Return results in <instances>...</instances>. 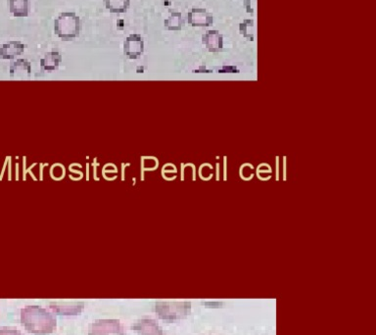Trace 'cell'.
<instances>
[{"label":"cell","instance_id":"cell-1","mask_svg":"<svg viewBox=\"0 0 376 335\" xmlns=\"http://www.w3.org/2000/svg\"><path fill=\"white\" fill-rule=\"evenodd\" d=\"M21 323L30 334H51L57 327V319L40 305H27L21 310Z\"/></svg>","mask_w":376,"mask_h":335},{"label":"cell","instance_id":"cell-2","mask_svg":"<svg viewBox=\"0 0 376 335\" xmlns=\"http://www.w3.org/2000/svg\"><path fill=\"white\" fill-rule=\"evenodd\" d=\"M81 18L75 12L59 14L54 20V31L55 36L62 41H73L81 36Z\"/></svg>","mask_w":376,"mask_h":335},{"label":"cell","instance_id":"cell-3","mask_svg":"<svg viewBox=\"0 0 376 335\" xmlns=\"http://www.w3.org/2000/svg\"><path fill=\"white\" fill-rule=\"evenodd\" d=\"M155 312L160 320L167 323L185 320L191 313V303L189 301H157Z\"/></svg>","mask_w":376,"mask_h":335},{"label":"cell","instance_id":"cell-4","mask_svg":"<svg viewBox=\"0 0 376 335\" xmlns=\"http://www.w3.org/2000/svg\"><path fill=\"white\" fill-rule=\"evenodd\" d=\"M89 335H126L119 320H97L91 323Z\"/></svg>","mask_w":376,"mask_h":335},{"label":"cell","instance_id":"cell-5","mask_svg":"<svg viewBox=\"0 0 376 335\" xmlns=\"http://www.w3.org/2000/svg\"><path fill=\"white\" fill-rule=\"evenodd\" d=\"M49 308L58 316H79L84 309V302L78 300H64V301H52Z\"/></svg>","mask_w":376,"mask_h":335},{"label":"cell","instance_id":"cell-6","mask_svg":"<svg viewBox=\"0 0 376 335\" xmlns=\"http://www.w3.org/2000/svg\"><path fill=\"white\" fill-rule=\"evenodd\" d=\"M144 49H145V45H144V40L141 34H130L124 41V54L128 59L135 60V59L141 58L142 54H144Z\"/></svg>","mask_w":376,"mask_h":335},{"label":"cell","instance_id":"cell-7","mask_svg":"<svg viewBox=\"0 0 376 335\" xmlns=\"http://www.w3.org/2000/svg\"><path fill=\"white\" fill-rule=\"evenodd\" d=\"M185 21L188 25L195 27H208L214 24V17L206 9L194 7L187 13Z\"/></svg>","mask_w":376,"mask_h":335},{"label":"cell","instance_id":"cell-8","mask_svg":"<svg viewBox=\"0 0 376 335\" xmlns=\"http://www.w3.org/2000/svg\"><path fill=\"white\" fill-rule=\"evenodd\" d=\"M132 330L139 335H165L159 323L153 319H141L132 325Z\"/></svg>","mask_w":376,"mask_h":335},{"label":"cell","instance_id":"cell-9","mask_svg":"<svg viewBox=\"0 0 376 335\" xmlns=\"http://www.w3.org/2000/svg\"><path fill=\"white\" fill-rule=\"evenodd\" d=\"M27 45L21 43V41H9L0 47V58L4 59V60H12L16 57L24 54Z\"/></svg>","mask_w":376,"mask_h":335},{"label":"cell","instance_id":"cell-10","mask_svg":"<svg viewBox=\"0 0 376 335\" xmlns=\"http://www.w3.org/2000/svg\"><path fill=\"white\" fill-rule=\"evenodd\" d=\"M202 43L210 52H220L224 48V36L217 30L208 31L202 36Z\"/></svg>","mask_w":376,"mask_h":335},{"label":"cell","instance_id":"cell-11","mask_svg":"<svg viewBox=\"0 0 376 335\" xmlns=\"http://www.w3.org/2000/svg\"><path fill=\"white\" fill-rule=\"evenodd\" d=\"M62 55L58 51L47 52L43 58L40 59V67L43 70L52 72L59 68L62 62Z\"/></svg>","mask_w":376,"mask_h":335},{"label":"cell","instance_id":"cell-12","mask_svg":"<svg viewBox=\"0 0 376 335\" xmlns=\"http://www.w3.org/2000/svg\"><path fill=\"white\" fill-rule=\"evenodd\" d=\"M31 72V62L27 59H17L10 65L11 77H30Z\"/></svg>","mask_w":376,"mask_h":335},{"label":"cell","instance_id":"cell-13","mask_svg":"<svg viewBox=\"0 0 376 335\" xmlns=\"http://www.w3.org/2000/svg\"><path fill=\"white\" fill-rule=\"evenodd\" d=\"M9 11L16 18H27L30 14V0H8Z\"/></svg>","mask_w":376,"mask_h":335},{"label":"cell","instance_id":"cell-14","mask_svg":"<svg viewBox=\"0 0 376 335\" xmlns=\"http://www.w3.org/2000/svg\"><path fill=\"white\" fill-rule=\"evenodd\" d=\"M105 8L112 14H125L130 6V0H103Z\"/></svg>","mask_w":376,"mask_h":335},{"label":"cell","instance_id":"cell-15","mask_svg":"<svg viewBox=\"0 0 376 335\" xmlns=\"http://www.w3.org/2000/svg\"><path fill=\"white\" fill-rule=\"evenodd\" d=\"M183 25H185V20L183 18V14L180 12H173L164 20V27H166L168 31H182Z\"/></svg>","mask_w":376,"mask_h":335},{"label":"cell","instance_id":"cell-16","mask_svg":"<svg viewBox=\"0 0 376 335\" xmlns=\"http://www.w3.org/2000/svg\"><path fill=\"white\" fill-rule=\"evenodd\" d=\"M256 26L255 21L245 19L239 24V34L247 41H254L255 40Z\"/></svg>","mask_w":376,"mask_h":335},{"label":"cell","instance_id":"cell-17","mask_svg":"<svg viewBox=\"0 0 376 335\" xmlns=\"http://www.w3.org/2000/svg\"><path fill=\"white\" fill-rule=\"evenodd\" d=\"M0 335H23L20 330L13 329V327H1L0 329Z\"/></svg>","mask_w":376,"mask_h":335},{"label":"cell","instance_id":"cell-18","mask_svg":"<svg viewBox=\"0 0 376 335\" xmlns=\"http://www.w3.org/2000/svg\"><path fill=\"white\" fill-rule=\"evenodd\" d=\"M243 5L246 9L247 13L254 14L255 12V0H244Z\"/></svg>","mask_w":376,"mask_h":335}]
</instances>
